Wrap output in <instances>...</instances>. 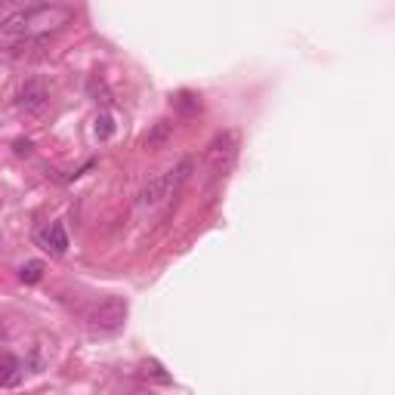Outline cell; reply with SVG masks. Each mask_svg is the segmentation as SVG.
Segmentation results:
<instances>
[{
	"label": "cell",
	"mask_w": 395,
	"mask_h": 395,
	"mask_svg": "<svg viewBox=\"0 0 395 395\" xmlns=\"http://www.w3.org/2000/svg\"><path fill=\"white\" fill-rule=\"evenodd\" d=\"M74 16L71 6H62V4H35V6H22L16 10L13 16H6L0 22V28L6 35H19V37H44L47 31L65 25Z\"/></svg>",
	"instance_id": "obj_1"
},
{
	"label": "cell",
	"mask_w": 395,
	"mask_h": 395,
	"mask_svg": "<svg viewBox=\"0 0 395 395\" xmlns=\"http://www.w3.org/2000/svg\"><path fill=\"white\" fill-rule=\"evenodd\" d=\"M235 158H238V133L235 130H223L216 133L213 142L207 146V164L213 176H225L232 170Z\"/></svg>",
	"instance_id": "obj_2"
},
{
	"label": "cell",
	"mask_w": 395,
	"mask_h": 395,
	"mask_svg": "<svg viewBox=\"0 0 395 395\" xmlns=\"http://www.w3.org/2000/svg\"><path fill=\"white\" fill-rule=\"evenodd\" d=\"M87 322H90V331L96 334H117L124 322H127V302L121 297H108L87 315Z\"/></svg>",
	"instance_id": "obj_3"
},
{
	"label": "cell",
	"mask_w": 395,
	"mask_h": 395,
	"mask_svg": "<svg viewBox=\"0 0 395 395\" xmlns=\"http://www.w3.org/2000/svg\"><path fill=\"white\" fill-rule=\"evenodd\" d=\"M47 102H49V90H47V83L40 78H25L19 87H16V93H13L16 112H22L28 117H35V114L44 112Z\"/></svg>",
	"instance_id": "obj_4"
},
{
	"label": "cell",
	"mask_w": 395,
	"mask_h": 395,
	"mask_svg": "<svg viewBox=\"0 0 395 395\" xmlns=\"http://www.w3.org/2000/svg\"><path fill=\"white\" fill-rule=\"evenodd\" d=\"M37 247H44L49 257H65L69 254V232L62 223H47L44 229H37L35 235Z\"/></svg>",
	"instance_id": "obj_5"
},
{
	"label": "cell",
	"mask_w": 395,
	"mask_h": 395,
	"mask_svg": "<svg viewBox=\"0 0 395 395\" xmlns=\"http://www.w3.org/2000/svg\"><path fill=\"white\" fill-rule=\"evenodd\" d=\"M167 198H173V189H170V182H167V173H161V176L148 179L146 186L139 189L136 207H139V210H155L158 204H164Z\"/></svg>",
	"instance_id": "obj_6"
},
{
	"label": "cell",
	"mask_w": 395,
	"mask_h": 395,
	"mask_svg": "<svg viewBox=\"0 0 395 395\" xmlns=\"http://www.w3.org/2000/svg\"><path fill=\"white\" fill-rule=\"evenodd\" d=\"M25 377V361L16 355H0V389H10V386H19Z\"/></svg>",
	"instance_id": "obj_7"
},
{
	"label": "cell",
	"mask_w": 395,
	"mask_h": 395,
	"mask_svg": "<svg viewBox=\"0 0 395 395\" xmlns=\"http://www.w3.org/2000/svg\"><path fill=\"white\" fill-rule=\"evenodd\" d=\"M35 49H47V35L44 37H22L19 44L10 47V56L13 59H35L37 56Z\"/></svg>",
	"instance_id": "obj_8"
},
{
	"label": "cell",
	"mask_w": 395,
	"mask_h": 395,
	"mask_svg": "<svg viewBox=\"0 0 395 395\" xmlns=\"http://www.w3.org/2000/svg\"><path fill=\"white\" fill-rule=\"evenodd\" d=\"M44 263H40V259H31V263H25L22 269H19V281L22 284H37L40 278H44Z\"/></svg>",
	"instance_id": "obj_9"
},
{
	"label": "cell",
	"mask_w": 395,
	"mask_h": 395,
	"mask_svg": "<svg viewBox=\"0 0 395 395\" xmlns=\"http://www.w3.org/2000/svg\"><path fill=\"white\" fill-rule=\"evenodd\" d=\"M93 133H96V139H99V142L112 139V136H114V117L108 114V112H102V114L96 117V127H93Z\"/></svg>",
	"instance_id": "obj_10"
},
{
	"label": "cell",
	"mask_w": 395,
	"mask_h": 395,
	"mask_svg": "<svg viewBox=\"0 0 395 395\" xmlns=\"http://www.w3.org/2000/svg\"><path fill=\"white\" fill-rule=\"evenodd\" d=\"M173 105L179 108V112H186V114H195L198 108H201V102H198V99L189 93V90H182V93H176V96H173Z\"/></svg>",
	"instance_id": "obj_11"
},
{
	"label": "cell",
	"mask_w": 395,
	"mask_h": 395,
	"mask_svg": "<svg viewBox=\"0 0 395 395\" xmlns=\"http://www.w3.org/2000/svg\"><path fill=\"white\" fill-rule=\"evenodd\" d=\"M87 90H90V96H93L96 102H102V105L112 102V93H108V87H105V81H102V78H93Z\"/></svg>",
	"instance_id": "obj_12"
},
{
	"label": "cell",
	"mask_w": 395,
	"mask_h": 395,
	"mask_svg": "<svg viewBox=\"0 0 395 395\" xmlns=\"http://www.w3.org/2000/svg\"><path fill=\"white\" fill-rule=\"evenodd\" d=\"M170 133H173V127H170V124H167V121H161V124H158V130L148 136V146H164Z\"/></svg>",
	"instance_id": "obj_13"
},
{
	"label": "cell",
	"mask_w": 395,
	"mask_h": 395,
	"mask_svg": "<svg viewBox=\"0 0 395 395\" xmlns=\"http://www.w3.org/2000/svg\"><path fill=\"white\" fill-rule=\"evenodd\" d=\"M142 371H146V377L151 374V377H155V380H161V383H170V377L164 374V367L158 365V361H146V365H142Z\"/></svg>",
	"instance_id": "obj_14"
},
{
	"label": "cell",
	"mask_w": 395,
	"mask_h": 395,
	"mask_svg": "<svg viewBox=\"0 0 395 395\" xmlns=\"http://www.w3.org/2000/svg\"><path fill=\"white\" fill-rule=\"evenodd\" d=\"M31 148L35 146H31L28 139H16V155H31Z\"/></svg>",
	"instance_id": "obj_15"
}]
</instances>
